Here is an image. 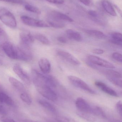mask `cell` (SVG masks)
Returning a JSON list of instances; mask_svg holds the SVG:
<instances>
[{
	"label": "cell",
	"mask_w": 122,
	"mask_h": 122,
	"mask_svg": "<svg viewBox=\"0 0 122 122\" xmlns=\"http://www.w3.org/2000/svg\"><path fill=\"white\" fill-rule=\"evenodd\" d=\"M57 53L59 56L73 65L78 66L81 64L80 61L77 58L66 51L58 50L57 51Z\"/></svg>",
	"instance_id": "ba28073f"
},
{
	"label": "cell",
	"mask_w": 122,
	"mask_h": 122,
	"mask_svg": "<svg viewBox=\"0 0 122 122\" xmlns=\"http://www.w3.org/2000/svg\"><path fill=\"white\" fill-rule=\"evenodd\" d=\"M88 15L93 21L101 25L106 24L105 19L98 12L94 10H90L88 11Z\"/></svg>",
	"instance_id": "7c38bea8"
},
{
	"label": "cell",
	"mask_w": 122,
	"mask_h": 122,
	"mask_svg": "<svg viewBox=\"0 0 122 122\" xmlns=\"http://www.w3.org/2000/svg\"><path fill=\"white\" fill-rule=\"evenodd\" d=\"M66 33L68 38L77 41H81L82 37L80 34L77 31L72 29H68L66 31Z\"/></svg>",
	"instance_id": "ac0fdd59"
},
{
	"label": "cell",
	"mask_w": 122,
	"mask_h": 122,
	"mask_svg": "<svg viewBox=\"0 0 122 122\" xmlns=\"http://www.w3.org/2000/svg\"><path fill=\"white\" fill-rule=\"evenodd\" d=\"M75 104L78 111L91 114L92 107L83 98L81 97L77 98L76 100Z\"/></svg>",
	"instance_id": "30bf717a"
},
{
	"label": "cell",
	"mask_w": 122,
	"mask_h": 122,
	"mask_svg": "<svg viewBox=\"0 0 122 122\" xmlns=\"http://www.w3.org/2000/svg\"><path fill=\"white\" fill-rule=\"evenodd\" d=\"M24 8L26 10L37 14H40L41 13V10L38 8L31 4H26Z\"/></svg>",
	"instance_id": "4316f807"
},
{
	"label": "cell",
	"mask_w": 122,
	"mask_h": 122,
	"mask_svg": "<svg viewBox=\"0 0 122 122\" xmlns=\"http://www.w3.org/2000/svg\"><path fill=\"white\" fill-rule=\"evenodd\" d=\"M38 102L43 107L46 108L50 112L53 113L56 112V109L54 106L48 102L43 100H39Z\"/></svg>",
	"instance_id": "603a6c76"
},
{
	"label": "cell",
	"mask_w": 122,
	"mask_h": 122,
	"mask_svg": "<svg viewBox=\"0 0 122 122\" xmlns=\"http://www.w3.org/2000/svg\"><path fill=\"white\" fill-rule=\"evenodd\" d=\"M114 6L115 8L116 9H117V11L119 12V13L120 14V15L122 16V10H121V9H120L116 5H114Z\"/></svg>",
	"instance_id": "60d3db41"
},
{
	"label": "cell",
	"mask_w": 122,
	"mask_h": 122,
	"mask_svg": "<svg viewBox=\"0 0 122 122\" xmlns=\"http://www.w3.org/2000/svg\"><path fill=\"white\" fill-rule=\"evenodd\" d=\"M0 20L8 27L15 28L17 26L14 15L8 9L0 6Z\"/></svg>",
	"instance_id": "7a4b0ae2"
},
{
	"label": "cell",
	"mask_w": 122,
	"mask_h": 122,
	"mask_svg": "<svg viewBox=\"0 0 122 122\" xmlns=\"http://www.w3.org/2000/svg\"><path fill=\"white\" fill-rule=\"evenodd\" d=\"M19 38L21 46L29 48L30 46L34 42V36L28 31H22L19 33Z\"/></svg>",
	"instance_id": "8992f818"
},
{
	"label": "cell",
	"mask_w": 122,
	"mask_h": 122,
	"mask_svg": "<svg viewBox=\"0 0 122 122\" xmlns=\"http://www.w3.org/2000/svg\"><path fill=\"white\" fill-rule=\"evenodd\" d=\"M81 3L86 6H90L92 3V0H79Z\"/></svg>",
	"instance_id": "74e56055"
},
{
	"label": "cell",
	"mask_w": 122,
	"mask_h": 122,
	"mask_svg": "<svg viewBox=\"0 0 122 122\" xmlns=\"http://www.w3.org/2000/svg\"><path fill=\"white\" fill-rule=\"evenodd\" d=\"M21 19L23 23L25 25L32 27L37 28H48L50 27L47 22L35 19L30 16L22 15Z\"/></svg>",
	"instance_id": "277c9868"
},
{
	"label": "cell",
	"mask_w": 122,
	"mask_h": 122,
	"mask_svg": "<svg viewBox=\"0 0 122 122\" xmlns=\"http://www.w3.org/2000/svg\"><path fill=\"white\" fill-rule=\"evenodd\" d=\"M57 40L59 42L61 43H66L67 42L66 39L63 36H59L57 38Z\"/></svg>",
	"instance_id": "8d00e7d4"
},
{
	"label": "cell",
	"mask_w": 122,
	"mask_h": 122,
	"mask_svg": "<svg viewBox=\"0 0 122 122\" xmlns=\"http://www.w3.org/2000/svg\"><path fill=\"white\" fill-rule=\"evenodd\" d=\"M47 22L50 26L56 28H62L65 26L64 21L58 20L49 15L47 17Z\"/></svg>",
	"instance_id": "9a60e30c"
},
{
	"label": "cell",
	"mask_w": 122,
	"mask_h": 122,
	"mask_svg": "<svg viewBox=\"0 0 122 122\" xmlns=\"http://www.w3.org/2000/svg\"><path fill=\"white\" fill-rule=\"evenodd\" d=\"M47 1L51 3L57 4H62L64 2V0H46Z\"/></svg>",
	"instance_id": "d6a6232c"
},
{
	"label": "cell",
	"mask_w": 122,
	"mask_h": 122,
	"mask_svg": "<svg viewBox=\"0 0 122 122\" xmlns=\"http://www.w3.org/2000/svg\"><path fill=\"white\" fill-rule=\"evenodd\" d=\"M20 98L21 100L28 105H30L32 102L31 98L27 92H23L20 95Z\"/></svg>",
	"instance_id": "83f0119b"
},
{
	"label": "cell",
	"mask_w": 122,
	"mask_h": 122,
	"mask_svg": "<svg viewBox=\"0 0 122 122\" xmlns=\"http://www.w3.org/2000/svg\"><path fill=\"white\" fill-rule=\"evenodd\" d=\"M95 84L99 89L107 94L115 97H118V94L115 90L109 87L103 82L100 81H96L95 82Z\"/></svg>",
	"instance_id": "8fae6325"
},
{
	"label": "cell",
	"mask_w": 122,
	"mask_h": 122,
	"mask_svg": "<svg viewBox=\"0 0 122 122\" xmlns=\"http://www.w3.org/2000/svg\"><path fill=\"white\" fill-rule=\"evenodd\" d=\"M77 114L81 118L90 122H94L96 121V119L92 114L89 112H83L78 111L77 112Z\"/></svg>",
	"instance_id": "7402d4cb"
},
{
	"label": "cell",
	"mask_w": 122,
	"mask_h": 122,
	"mask_svg": "<svg viewBox=\"0 0 122 122\" xmlns=\"http://www.w3.org/2000/svg\"><path fill=\"white\" fill-rule=\"evenodd\" d=\"M107 79L110 82L113 84L119 87H122V80L118 78H114L111 77L107 76Z\"/></svg>",
	"instance_id": "f1b7e54d"
},
{
	"label": "cell",
	"mask_w": 122,
	"mask_h": 122,
	"mask_svg": "<svg viewBox=\"0 0 122 122\" xmlns=\"http://www.w3.org/2000/svg\"><path fill=\"white\" fill-rule=\"evenodd\" d=\"M112 57L115 61L122 62V55L120 53L118 52H115L112 54Z\"/></svg>",
	"instance_id": "4dcf8cb0"
},
{
	"label": "cell",
	"mask_w": 122,
	"mask_h": 122,
	"mask_svg": "<svg viewBox=\"0 0 122 122\" xmlns=\"http://www.w3.org/2000/svg\"><path fill=\"white\" fill-rule=\"evenodd\" d=\"M13 70L16 75L25 84L28 85L31 84V79L28 75L20 65H14L13 67Z\"/></svg>",
	"instance_id": "9c48e42d"
},
{
	"label": "cell",
	"mask_w": 122,
	"mask_h": 122,
	"mask_svg": "<svg viewBox=\"0 0 122 122\" xmlns=\"http://www.w3.org/2000/svg\"><path fill=\"white\" fill-rule=\"evenodd\" d=\"M115 107L119 114L122 117V103L121 101L117 102L115 105Z\"/></svg>",
	"instance_id": "1f68e13d"
},
{
	"label": "cell",
	"mask_w": 122,
	"mask_h": 122,
	"mask_svg": "<svg viewBox=\"0 0 122 122\" xmlns=\"http://www.w3.org/2000/svg\"><path fill=\"white\" fill-rule=\"evenodd\" d=\"M0 103L5 104L9 106H13L14 104V102L6 93L0 91Z\"/></svg>",
	"instance_id": "d6986e66"
},
{
	"label": "cell",
	"mask_w": 122,
	"mask_h": 122,
	"mask_svg": "<svg viewBox=\"0 0 122 122\" xmlns=\"http://www.w3.org/2000/svg\"><path fill=\"white\" fill-rule=\"evenodd\" d=\"M24 122H35V121H32V120H26V121H24Z\"/></svg>",
	"instance_id": "b9f144b4"
},
{
	"label": "cell",
	"mask_w": 122,
	"mask_h": 122,
	"mask_svg": "<svg viewBox=\"0 0 122 122\" xmlns=\"http://www.w3.org/2000/svg\"><path fill=\"white\" fill-rule=\"evenodd\" d=\"M0 1L6 2L12 4H23L25 3L26 1L24 0H0Z\"/></svg>",
	"instance_id": "f546056e"
},
{
	"label": "cell",
	"mask_w": 122,
	"mask_h": 122,
	"mask_svg": "<svg viewBox=\"0 0 122 122\" xmlns=\"http://www.w3.org/2000/svg\"><path fill=\"white\" fill-rule=\"evenodd\" d=\"M5 34V31H4L3 29L0 25V37H1V36H3Z\"/></svg>",
	"instance_id": "ab89813d"
},
{
	"label": "cell",
	"mask_w": 122,
	"mask_h": 122,
	"mask_svg": "<svg viewBox=\"0 0 122 122\" xmlns=\"http://www.w3.org/2000/svg\"><path fill=\"white\" fill-rule=\"evenodd\" d=\"M0 120L2 122H16L12 119L5 117H0Z\"/></svg>",
	"instance_id": "836d02e7"
},
{
	"label": "cell",
	"mask_w": 122,
	"mask_h": 122,
	"mask_svg": "<svg viewBox=\"0 0 122 122\" xmlns=\"http://www.w3.org/2000/svg\"><path fill=\"white\" fill-rule=\"evenodd\" d=\"M63 122H79L76 120L72 118H64L63 119Z\"/></svg>",
	"instance_id": "f35d334b"
},
{
	"label": "cell",
	"mask_w": 122,
	"mask_h": 122,
	"mask_svg": "<svg viewBox=\"0 0 122 122\" xmlns=\"http://www.w3.org/2000/svg\"><path fill=\"white\" fill-rule=\"evenodd\" d=\"M110 41L112 43L119 46L122 45V33L118 32H114L110 34Z\"/></svg>",
	"instance_id": "e0dca14e"
},
{
	"label": "cell",
	"mask_w": 122,
	"mask_h": 122,
	"mask_svg": "<svg viewBox=\"0 0 122 122\" xmlns=\"http://www.w3.org/2000/svg\"><path fill=\"white\" fill-rule=\"evenodd\" d=\"M39 68L43 74H47L50 72L51 65L50 62L46 58H42L38 61Z\"/></svg>",
	"instance_id": "4fadbf2b"
},
{
	"label": "cell",
	"mask_w": 122,
	"mask_h": 122,
	"mask_svg": "<svg viewBox=\"0 0 122 122\" xmlns=\"http://www.w3.org/2000/svg\"><path fill=\"white\" fill-rule=\"evenodd\" d=\"M7 113V111L5 108L0 104V115H5Z\"/></svg>",
	"instance_id": "d590c367"
},
{
	"label": "cell",
	"mask_w": 122,
	"mask_h": 122,
	"mask_svg": "<svg viewBox=\"0 0 122 122\" xmlns=\"http://www.w3.org/2000/svg\"><path fill=\"white\" fill-rule=\"evenodd\" d=\"M48 15L62 21H68L69 22H72L74 21L73 19L69 16L57 11H52L49 13Z\"/></svg>",
	"instance_id": "5bb4252c"
},
{
	"label": "cell",
	"mask_w": 122,
	"mask_h": 122,
	"mask_svg": "<svg viewBox=\"0 0 122 122\" xmlns=\"http://www.w3.org/2000/svg\"><path fill=\"white\" fill-rule=\"evenodd\" d=\"M87 34L94 38L98 39L105 38L106 36L100 31L95 30H86L85 31Z\"/></svg>",
	"instance_id": "44dd1931"
},
{
	"label": "cell",
	"mask_w": 122,
	"mask_h": 122,
	"mask_svg": "<svg viewBox=\"0 0 122 122\" xmlns=\"http://www.w3.org/2000/svg\"><path fill=\"white\" fill-rule=\"evenodd\" d=\"M92 52L95 54L100 55L104 53V50L100 49H95L93 50Z\"/></svg>",
	"instance_id": "e575fe53"
},
{
	"label": "cell",
	"mask_w": 122,
	"mask_h": 122,
	"mask_svg": "<svg viewBox=\"0 0 122 122\" xmlns=\"http://www.w3.org/2000/svg\"><path fill=\"white\" fill-rule=\"evenodd\" d=\"M105 73L107 75V76L111 77L114 78L121 79L122 78V75L117 71L113 70L108 69L104 71Z\"/></svg>",
	"instance_id": "d4e9b609"
},
{
	"label": "cell",
	"mask_w": 122,
	"mask_h": 122,
	"mask_svg": "<svg viewBox=\"0 0 122 122\" xmlns=\"http://www.w3.org/2000/svg\"><path fill=\"white\" fill-rule=\"evenodd\" d=\"M101 5L104 10L107 13L112 16H117V13L114 6L109 1L103 0L102 1Z\"/></svg>",
	"instance_id": "2e32d148"
},
{
	"label": "cell",
	"mask_w": 122,
	"mask_h": 122,
	"mask_svg": "<svg viewBox=\"0 0 122 122\" xmlns=\"http://www.w3.org/2000/svg\"><path fill=\"white\" fill-rule=\"evenodd\" d=\"M92 114L94 115L99 116L102 117H105V115L102 109L99 107H92Z\"/></svg>",
	"instance_id": "484cf974"
},
{
	"label": "cell",
	"mask_w": 122,
	"mask_h": 122,
	"mask_svg": "<svg viewBox=\"0 0 122 122\" xmlns=\"http://www.w3.org/2000/svg\"><path fill=\"white\" fill-rule=\"evenodd\" d=\"M88 59L89 61L97 66L109 69L115 68L114 65L111 62L98 56L91 55L88 56Z\"/></svg>",
	"instance_id": "52a82bcc"
},
{
	"label": "cell",
	"mask_w": 122,
	"mask_h": 122,
	"mask_svg": "<svg viewBox=\"0 0 122 122\" xmlns=\"http://www.w3.org/2000/svg\"><path fill=\"white\" fill-rule=\"evenodd\" d=\"M34 36V39H36L43 44L48 45L50 44V42L48 38L44 35L41 34H36Z\"/></svg>",
	"instance_id": "cb8c5ba5"
},
{
	"label": "cell",
	"mask_w": 122,
	"mask_h": 122,
	"mask_svg": "<svg viewBox=\"0 0 122 122\" xmlns=\"http://www.w3.org/2000/svg\"><path fill=\"white\" fill-rule=\"evenodd\" d=\"M1 48L4 53L11 59L25 61L32 59L29 48L16 46L9 41H6L2 44Z\"/></svg>",
	"instance_id": "6da1fadb"
},
{
	"label": "cell",
	"mask_w": 122,
	"mask_h": 122,
	"mask_svg": "<svg viewBox=\"0 0 122 122\" xmlns=\"http://www.w3.org/2000/svg\"><path fill=\"white\" fill-rule=\"evenodd\" d=\"M35 86L38 92L44 97L52 101H56L57 99V95L51 87L45 85Z\"/></svg>",
	"instance_id": "3957f363"
},
{
	"label": "cell",
	"mask_w": 122,
	"mask_h": 122,
	"mask_svg": "<svg viewBox=\"0 0 122 122\" xmlns=\"http://www.w3.org/2000/svg\"><path fill=\"white\" fill-rule=\"evenodd\" d=\"M9 82L11 85L16 89L20 91L24 92L25 90V87L23 84L20 81L14 77H11L9 79Z\"/></svg>",
	"instance_id": "ffe728a7"
},
{
	"label": "cell",
	"mask_w": 122,
	"mask_h": 122,
	"mask_svg": "<svg viewBox=\"0 0 122 122\" xmlns=\"http://www.w3.org/2000/svg\"><path fill=\"white\" fill-rule=\"evenodd\" d=\"M2 63H3V62H2V61H1V59L0 58V65L2 64Z\"/></svg>",
	"instance_id": "7bdbcfd3"
},
{
	"label": "cell",
	"mask_w": 122,
	"mask_h": 122,
	"mask_svg": "<svg viewBox=\"0 0 122 122\" xmlns=\"http://www.w3.org/2000/svg\"><path fill=\"white\" fill-rule=\"evenodd\" d=\"M68 79L71 83L76 87L80 88L92 94H96V92L80 78L75 76L70 75L68 77Z\"/></svg>",
	"instance_id": "5b68a950"
}]
</instances>
